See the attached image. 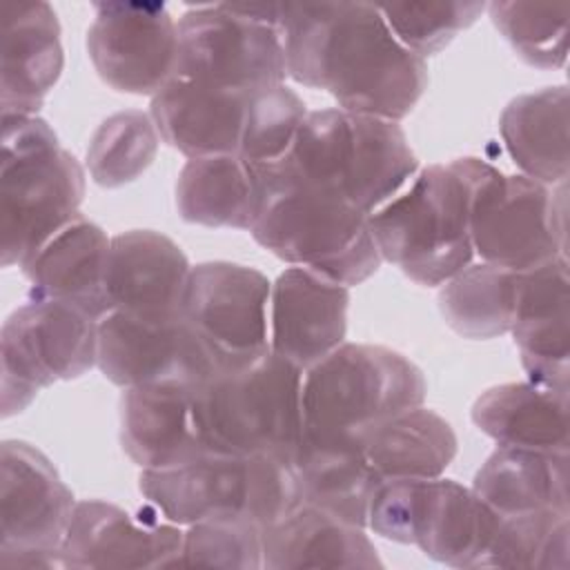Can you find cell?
Wrapping results in <instances>:
<instances>
[{
	"instance_id": "cell-1",
	"label": "cell",
	"mask_w": 570,
	"mask_h": 570,
	"mask_svg": "<svg viewBox=\"0 0 570 570\" xmlns=\"http://www.w3.org/2000/svg\"><path fill=\"white\" fill-rule=\"evenodd\" d=\"M287 76L341 109L399 122L428 87V62L372 2H281Z\"/></svg>"
},
{
	"instance_id": "cell-2",
	"label": "cell",
	"mask_w": 570,
	"mask_h": 570,
	"mask_svg": "<svg viewBox=\"0 0 570 570\" xmlns=\"http://www.w3.org/2000/svg\"><path fill=\"white\" fill-rule=\"evenodd\" d=\"M254 174L258 200L249 234L261 247L345 287L367 281L381 267L370 216L281 165Z\"/></svg>"
},
{
	"instance_id": "cell-3",
	"label": "cell",
	"mask_w": 570,
	"mask_h": 570,
	"mask_svg": "<svg viewBox=\"0 0 570 570\" xmlns=\"http://www.w3.org/2000/svg\"><path fill=\"white\" fill-rule=\"evenodd\" d=\"M278 165L341 196L365 216L392 200L419 171L399 122L341 107L307 111Z\"/></svg>"
},
{
	"instance_id": "cell-4",
	"label": "cell",
	"mask_w": 570,
	"mask_h": 570,
	"mask_svg": "<svg viewBox=\"0 0 570 570\" xmlns=\"http://www.w3.org/2000/svg\"><path fill=\"white\" fill-rule=\"evenodd\" d=\"M2 265H22L80 212L85 169L38 116H2Z\"/></svg>"
},
{
	"instance_id": "cell-5",
	"label": "cell",
	"mask_w": 570,
	"mask_h": 570,
	"mask_svg": "<svg viewBox=\"0 0 570 570\" xmlns=\"http://www.w3.org/2000/svg\"><path fill=\"white\" fill-rule=\"evenodd\" d=\"M301 392L303 370L272 350L194 385V414L205 452L292 463L303 432Z\"/></svg>"
},
{
	"instance_id": "cell-6",
	"label": "cell",
	"mask_w": 570,
	"mask_h": 570,
	"mask_svg": "<svg viewBox=\"0 0 570 570\" xmlns=\"http://www.w3.org/2000/svg\"><path fill=\"white\" fill-rule=\"evenodd\" d=\"M138 490L178 525L232 519L267 528L301 505L292 463L256 454L205 452L178 468L142 470Z\"/></svg>"
},
{
	"instance_id": "cell-7",
	"label": "cell",
	"mask_w": 570,
	"mask_h": 570,
	"mask_svg": "<svg viewBox=\"0 0 570 570\" xmlns=\"http://www.w3.org/2000/svg\"><path fill=\"white\" fill-rule=\"evenodd\" d=\"M370 229L381 258L419 285H443L468 267L474 247L463 160L419 169L403 194L370 214Z\"/></svg>"
},
{
	"instance_id": "cell-8",
	"label": "cell",
	"mask_w": 570,
	"mask_h": 570,
	"mask_svg": "<svg viewBox=\"0 0 570 570\" xmlns=\"http://www.w3.org/2000/svg\"><path fill=\"white\" fill-rule=\"evenodd\" d=\"M425 376L403 354L365 343H341L303 372L305 439H356L370 425L423 405Z\"/></svg>"
},
{
	"instance_id": "cell-9",
	"label": "cell",
	"mask_w": 570,
	"mask_h": 570,
	"mask_svg": "<svg viewBox=\"0 0 570 570\" xmlns=\"http://www.w3.org/2000/svg\"><path fill=\"white\" fill-rule=\"evenodd\" d=\"M470 180V238L483 263L525 272L566 249V183L548 187L490 163L461 158Z\"/></svg>"
},
{
	"instance_id": "cell-10",
	"label": "cell",
	"mask_w": 570,
	"mask_h": 570,
	"mask_svg": "<svg viewBox=\"0 0 570 570\" xmlns=\"http://www.w3.org/2000/svg\"><path fill=\"white\" fill-rule=\"evenodd\" d=\"M499 519L472 488L452 479H387L372 497L367 528L439 563L483 568Z\"/></svg>"
},
{
	"instance_id": "cell-11",
	"label": "cell",
	"mask_w": 570,
	"mask_h": 570,
	"mask_svg": "<svg viewBox=\"0 0 570 570\" xmlns=\"http://www.w3.org/2000/svg\"><path fill=\"white\" fill-rule=\"evenodd\" d=\"M174 78L258 91L287 78L281 4H205L178 20Z\"/></svg>"
},
{
	"instance_id": "cell-12",
	"label": "cell",
	"mask_w": 570,
	"mask_h": 570,
	"mask_svg": "<svg viewBox=\"0 0 570 570\" xmlns=\"http://www.w3.org/2000/svg\"><path fill=\"white\" fill-rule=\"evenodd\" d=\"M2 416L22 412L42 387L71 381L98 363V321L53 298L31 296L0 332Z\"/></svg>"
},
{
	"instance_id": "cell-13",
	"label": "cell",
	"mask_w": 570,
	"mask_h": 570,
	"mask_svg": "<svg viewBox=\"0 0 570 570\" xmlns=\"http://www.w3.org/2000/svg\"><path fill=\"white\" fill-rule=\"evenodd\" d=\"M53 463L24 441L0 448V566L65 568L62 541L76 510Z\"/></svg>"
},
{
	"instance_id": "cell-14",
	"label": "cell",
	"mask_w": 570,
	"mask_h": 570,
	"mask_svg": "<svg viewBox=\"0 0 570 570\" xmlns=\"http://www.w3.org/2000/svg\"><path fill=\"white\" fill-rule=\"evenodd\" d=\"M272 283L256 267L212 261L191 267L183 318L209 352L216 372L269 352Z\"/></svg>"
},
{
	"instance_id": "cell-15",
	"label": "cell",
	"mask_w": 570,
	"mask_h": 570,
	"mask_svg": "<svg viewBox=\"0 0 570 570\" xmlns=\"http://www.w3.org/2000/svg\"><path fill=\"white\" fill-rule=\"evenodd\" d=\"M87 53L111 89L154 98L176 73L178 22L163 2H96Z\"/></svg>"
},
{
	"instance_id": "cell-16",
	"label": "cell",
	"mask_w": 570,
	"mask_h": 570,
	"mask_svg": "<svg viewBox=\"0 0 570 570\" xmlns=\"http://www.w3.org/2000/svg\"><path fill=\"white\" fill-rule=\"evenodd\" d=\"M96 365L107 381L120 387L198 385L216 374L209 352L183 316L154 321L118 309L98 321Z\"/></svg>"
},
{
	"instance_id": "cell-17",
	"label": "cell",
	"mask_w": 570,
	"mask_h": 570,
	"mask_svg": "<svg viewBox=\"0 0 570 570\" xmlns=\"http://www.w3.org/2000/svg\"><path fill=\"white\" fill-rule=\"evenodd\" d=\"M183 530L165 517L134 514L116 503L78 501L62 541L65 568H174L183 557Z\"/></svg>"
},
{
	"instance_id": "cell-18",
	"label": "cell",
	"mask_w": 570,
	"mask_h": 570,
	"mask_svg": "<svg viewBox=\"0 0 570 570\" xmlns=\"http://www.w3.org/2000/svg\"><path fill=\"white\" fill-rule=\"evenodd\" d=\"M510 332L530 383L568 396L570 390V274L568 258L517 272Z\"/></svg>"
},
{
	"instance_id": "cell-19",
	"label": "cell",
	"mask_w": 570,
	"mask_h": 570,
	"mask_svg": "<svg viewBox=\"0 0 570 570\" xmlns=\"http://www.w3.org/2000/svg\"><path fill=\"white\" fill-rule=\"evenodd\" d=\"M350 287L287 267L269 292V350L303 372L345 343Z\"/></svg>"
},
{
	"instance_id": "cell-20",
	"label": "cell",
	"mask_w": 570,
	"mask_h": 570,
	"mask_svg": "<svg viewBox=\"0 0 570 570\" xmlns=\"http://www.w3.org/2000/svg\"><path fill=\"white\" fill-rule=\"evenodd\" d=\"M191 265L169 236L154 229H129L111 238L107 296L111 309L140 318L183 316Z\"/></svg>"
},
{
	"instance_id": "cell-21",
	"label": "cell",
	"mask_w": 570,
	"mask_h": 570,
	"mask_svg": "<svg viewBox=\"0 0 570 570\" xmlns=\"http://www.w3.org/2000/svg\"><path fill=\"white\" fill-rule=\"evenodd\" d=\"M120 443L142 470H169L205 454L194 414V385L149 383L120 396Z\"/></svg>"
},
{
	"instance_id": "cell-22",
	"label": "cell",
	"mask_w": 570,
	"mask_h": 570,
	"mask_svg": "<svg viewBox=\"0 0 570 570\" xmlns=\"http://www.w3.org/2000/svg\"><path fill=\"white\" fill-rule=\"evenodd\" d=\"M252 94L171 78L151 98L149 116L158 136L187 158L238 154Z\"/></svg>"
},
{
	"instance_id": "cell-23",
	"label": "cell",
	"mask_w": 570,
	"mask_h": 570,
	"mask_svg": "<svg viewBox=\"0 0 570 570\" xmlns=\"http://www.w3.org/2000/svg\"><path fill=\"white\" fill-rule=\"evenodd\" d=\"M109 245L105 229L78 214L20 267L31 296L69 303L96 321L111 312L107 296Z\"/></svg>"
},
{
	"instance_id": "cell-24",
	"label": "cell",
	"mask_w": 570,
	"mask_h": 570,
	"mask_svg": "<svg viewBox=\"0 0 570 570\" xmlns=\"http://www.w3.org/2000/svg\"><path fill=\"white\" fill-rule=\"evenodd\" d=\"M65 67L60 22L47 2H18L4 9L2 116H36Z\"/></svg>"
},
{
	"instance_id": "cell-25",
	"label": "cell",
	"mask_w": 570,
	"mask_h": 570,
	"mask_svg": "<svg viewBox=\"0 0 570 570\" xmlns=\"http://www.w3.org/2000/svg\"><path fill=\"white\" fill-rule=\"evenodd\" d=\"M383 561L365 534L330 512L301 503L263 528V568H381Z\"/></svg>"
},
{
	"instance_id": "cell-26",
	"label": "cell",
	"mask_w": 570,
	"mask_h": 570,
	"mask_svg": "<svg viewBox=\"0 0 570 570\" xmlns=\"http://www.w3.org/2000/svg\"><path fill=\"white\" fill-rule=\"evenodd\" d=\"M292 468L298 479L301 503L367 528L370 503L381 479L363 456L356 439L323 441L301 436Z\"/></svg>"
},
{
	"instance_id": "cell-27",
	"label": "cell",
	"mask_w": 570,
	"mask_h": 570,
	"mask_svg": "<svg viewBox=\"0 0 570 570\" xmlns=\"http://www.w3.org/2000/svg\"><path fill=\"white\" fill-rule=\"evenodd\" d=\"M356 441L381 481L441 476L459 445L452 425L423 405L370 425Z\"/></svg>"
},
{
	"instance_id": "cell-28",
	"label": "cell",
	"mask_w": 570,
	"mask_h": 570,
	"mask_svg": "<svg viewBox=\"0 0 570 570\" xmlns=\"http://www.w3.org/2000/svg\"><path fill=\"white\" fill-rule=\"evenodd\" d=\"M474 425L499 448L568 452V396L534 383H503L472 405Z\"/></svg>"
},
{
	"instance_id": "cell-29",
	"label": "cell",
	"mask_w": 570,
	"mask_h": 570,
	"mask_svg": "<svg viewBox=\"0 0 570 570\" xmlns=\"http://www.w3.org/2000/svg\"><path fill=\"white\" fill-rule=\"evenodd\" d=\"M568 452L497 448L474 474L472 490L499 517L570 512Z\"/></svg>"
},
{
	"instance_id": "cell-30",
	"label": "cell",
	"mask_w": 570,
	"mask_h": 570,
	"mask_svg": "<svg viewBox=\"0 0 570 570\" xmlns=\"http://www.w3.org/2000/svg\"><path fill=\"white\" fill-rule=\"evenodd\" d=\"M503 145L523 176L548 187L568 178V87L512 98L499 118Z\"/></svg>"
},
{
	"instance_id": "cell-31",
	"label": "cell",
	"mask_w": 570,
	"mask_h": 570,
	"mask_svg": "<svg viewBox=\"0 0 570 570\" xmlns=\"http://www.w3.org/2000/svg\"><path fill=\"white\" fill-rule=\"evenodd\" d=\"M258 178L238 154L189 158L178 174L176 207L185 223L205 227H252Z\"/></svg>"
},
{
	"instance_id": "cell-32",
	"label": "cell",
	"mask_w": 570,
	"mask_h": 570,
	"mask_svg": "<svg viewBox=\"0 0 570 570\" xmlns=\"http://www.w3.org/2000/svg\"><path fill=\"white\" fill-rule=\"evenodd\" d=\"M517 301V272L490 263L468 265L439 292L443 321L463 338H497L510 332Z\"/></svg>"
},
{
	"instance_id": "cell-33",
	"label": "cell",
	"mask_w": 570,
	"mask_h": 570,
	"mask_svg": "<svg viewBox=\"0 0 570 570\" xmlns=\"http://www.w3.org/2000/svg\"><path fill=\"white\" fill-rule=\"evenodd\" d=\"M158 129L149 114L127 109L109 116L87 147V169L100 187H122L142 176L158 154Z\"/></svg>"
},
{
	"instance_id": "cell-34",
	"label": "cell",
	"mask_w": 570,
	"mask_h": 570,
	"mask_svg": "<svg viewBox=\"0 0 570 570\" xmlns=\"http://www.w3.org/2000/svg\"><path fill=\"white\" fill-rule=\"evenodd\" d=\"M570 512L543 510L501 517L483 568L566 570L570 563Z\"/></svg>"
},
{
	"instance_id": "cell-35",
	"label": "cell",
	"mask_w": 570,
	"mask_h": 570,
	"mask_svg": "<svg viewBox=\"0 0 570 570\" xmlns=\"http://www.w3.org/2000/svg\"><path fill=\"white\" fill-rule=\"evenodd\" d=\"M494 27L521 60L539 69H559L568 58V4L490 2Z\"/></svg>"
},
{
	"instance_id": "cell-36",
	"label": "cell",
	"mask_w": 570,
	"mask_h": 570,
	"mask_svg": "<svg viewBox=\"0 0 570 570\" xmlns=\"http://www.w3.org/2000/svg\"><path fill=\"white\" fill-rule=\"evenodd\" d=\"M305 116V102L285 82L254 91L247 102L238 156L252 169L278 165L289 154Z\"/></svg>"
},
{
	"instance_id": "cell-37",
	"label": "cell",
	"mask_w": 570,
	"mask_h": 570,
	"mask_svg": "<svg viewBox=\"0 0 570 570\" xmlns=\"http://www.w3.org/2000/svg\"><path fill=\"white\" fill-rule=\"evenodd\" d=\"M376 7L399 42L425 58L445 49L456 33L474 24L488 4L472 0H428L387 2Z\"/></svg>"
},
{
	"instance_id": "cell-38",
	"label": "cell",
	"mask_w": 570,
	"mask_h": 570,
	"mask_svg": "<svg viewBox=\"0 0 570 570\" xmlns=\"http://www.w3.org/2000/svg\"><path fill=\"white\" fill-rule=\"evenodd\" d=\"M180 566L263 568V528L252 521H198L183 534Z\"/></svg>"
}]
</instances>
